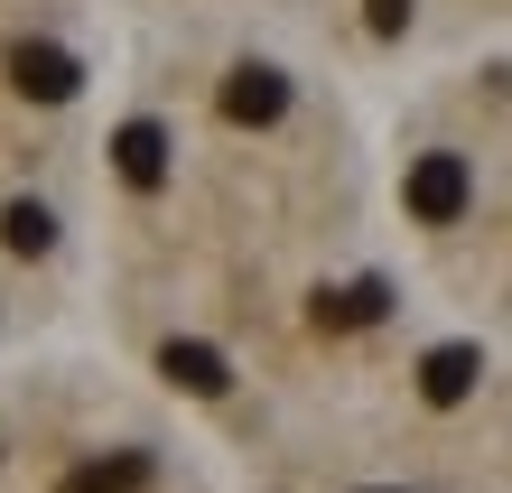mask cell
Masks as SVG:
<instances>
[{
	"instance_id": "cell-3",
	"label": "cell",
	"mask_w": 512,
	"mask_h": 493,
	"mask_svg": "<svg viewBox=\"0 0 512 493\" xmlns=\"http://www.w3.org/2000/svg\"><path fill=\"white\" fill-rule=\"evenodd\" d=\"M289 112V75L280 66H233L224 75V121H243V131H261V121Z\"/></svg>"
},
{
	"instance_id": "cell-4",
	"label": "cell",
	"mask_w": 512,
	"mask_h": 493,
	"mask_svg": "<svg viewBox=\"0 0 512 493\" xmlns=\"http://www.w3.org/2000/svg\"><path fill=\"white\" fill-rule=\"evenodd\" d=\"M112 168H122L140 196L168 187V131H159V121H122V131H112Z\"/></svg>"
},
{
	"instance_id": "cell-5",
	"label": "cell",
	"mask_w": 512,
	"mask_h": 493,
	"mask_svg": "<svg viewBox=\"0 0 512 493\" xmlns=\"http://www.w3.org/2000/svg\"><path fill=\"white\" fill-rule=\"evenodd\" d=\"M159 373H168L177 391H196V400H215V391L233 382V363H224L215 345H196V335H168V345H159Z\"/></svg>"
},
{
	"instance_id": "cell-6",
	"label": "cell",
	"mask_w": 512,
	"mask_h": 493,
	"mask_svg": "<svg viewBox=\"0 0 512 493\" xmlns=\"http://www.w3.org/2000/svg\"><path fill=\"white\" fill-rule=\"evenodd\" d=\"M475 382H485V354H475V345H438L429 363H419V391H429L438 410H457Z\"/></svg>"
},
{
	"instance_id": "cell-7",
	"label": "cell",
	"mask_w": 512,
	"mask_h": 493,
	"mask_svg": "<svg viewBox=\"0 0 512 493\" xmlns=\"http://www.w3.org/2000/svg\"><path fill=\"white\" fill-rule=\"evenodd\" d=\"M0 242H10L19 261H38L47 242H56V214H47L38 196H19V205H0Z\"/></svg>"
},
{
	"instance_id": "cell-1",
	"label": "cell",
	"mask_w": 512,
	"mask_h": 493,
	"mask_svg": "<svg viewBox=\"0 0 512 493\" xmlns=\"http://www.w3.org/2000/svg\"><path fill=\"white\" fill-rule=\"evenodd\" d=\"M401 205H410V224H457V214L475 205V168L457 159V149H429V159H410Z\"/></svg>"
},
{
	"instance_id": "cell-8",
	"label": "cell",
	"mask_w": 512,
	"mask_h": 493,
	"mask_svg": "<svg viewBox=\"0 0 512 493\" xmlns=\"http://www.w3.org/2000/svg\"><path fill=\"white\" fill-rule=\"evenodd\" d=\"M149 475H159L149 456H103V466H75V475H66V493H140Z\"/></svg>"
},
{
	"instance_id": "cell-9",
	"label": "cell",
	"mask_w": 512,
	"mask_h": 493,
	"mask_svg": "<svg viewBox=\"0 0 512 493\" xmlns=\"http://www.w3.org/2000/svg\"><path fill=\"white\" fill-rule=\"evenodd\" d=\"M364 28H373V38H401V28H410V0H364Z\"/></svg>"
},
{
	"instance_id": "cell-2",
	"label": "cell",
	"mask_w": 512,
	"mask_h": 493,
	"mask_svg": "<svg viewBox=\"0 0 512 493\" xmlns=\"http://www.w3.org/2000/svg\"><path fill=\"white\" fill-rule=\"evenodd\" d=\"M10 84H19L28 103H75L84 66H75L66 47H47V38H19V47H10Z\"/></svg>"
}]
</instances>
